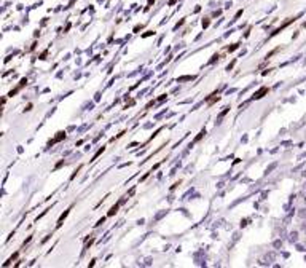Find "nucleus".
Segmentation results:
<instances>
[{
	"label": "nucleus",
	"mask_w": 306,
	"mask_h": 268,
	"mask_svg": "<svg viewBox=\"0 0 306 268\" xmlns=\"http://www.w3.org/2000/svg\"><path fill=\"white\" fill-rule=\"evenodd\" d=\"M266 93H268V88H266V86H263V88H260V89L257 91V93L253 94V99H262Z\"/></svg>",
	"instance_id": "1"
},
{
	"label": "nucleus",
	"mask_w": 306,
	"mask_h": 268,
	"mask_svg": "<svg viewBox=\"0 0 306 268\" xmlns=\"http://www.w3.org/2000/svg\"><path fill=\"white\" fill-rule=\"evenodd\" d=\"M62 139H66V133H58V136L53 139V140H49V145H53V144H56V142H59V140H62Z\"/></svg>",
	"instance_id": "2"
},
{
	"label": "nucleus",
	"mask_w": 306,
	"mask_h": 268,
	"mask_svg": "<svg viewBox=\"0 0 306 268\" xmlns=\"http://www.w3.org/2000/svg\"><path fill=\"white\" fill-rule=\"evenodd\" d=\"M120 206H121L120 203H118V204H115V206H112V207H110V211H108V214H107V215H108V217H110V215H115V214H116V211H118V207H120Z\"/></svg>",
	"instance_id": "3"
},
{
	"label": "nucleus",
	"mask_w": 306,
	"mask_h": 268,
	"mask_svg": "<svg viewBox=\"0 0 306 268\" xmlns=\"http://www.w3.org/2000/svg\"><path fill=\"white\" fill-rule=\"evenodd\" d=\"M190 80H195V77L193 75H186V77H180V78H179V83H180V81H190Z\"/></svg>",
	"instance_id": "4"
},
{
	"label": "nucleus",
	"mask_w": 306,
	"mask_h": 268,
	"mask_svg": "<svg viewBox=\"0 0 306 268\" xmlns=\"http://www.w3.org/2000/svg\"><path fill=\"white\" fill-rule=\"evenodd\" d=\"M266 260H268V263H271V262H273V260L276 259V254L274 252H270V254H266V257H265Z\"/></svg>",
	"instance_id": "5"
},
{
	"label": "nucleus",
	"mask_w": 306,
	"mask_h": 268,
	"mask_svg": "<svg viewBox=\"0 0 306 268\" xmlns=\"http://www.w3.org/2000/svg\"><path fill=\"white\" fill-rule=\"evenodd\" d=\"M69 211H70V209H69ZM69 211H66V212H64V214H62V215H61V217H59V222H58V227H61V225H62V222H64V219H66L67 215H69Z\"/></svg>",
	"instance_id": "6"
},
{
	"label": "nucleus",
	"mask_w": 306,
	"mask_h": 268,
	"mask_svg": "<svg viewBox=\"0 0 306 268\" xmlns=\"http://www.w3.org/2000/svg\"><path fill=\"white\" fill-rule=\"evenodd\" d=\"M204 134H206V131H204V129H203V131H201V133H199V134H198V136H196V137H195V140H193V144H196V142H199L201 139H203V136H204Z\"/></svg>",
	"instance_id": "7"
},
{
	"label": "nucleus",
	"mask_w": 306,
	"mask_h": 268,
	"mask_svg": "<svg viewBox=\"0 0 306 268\" xmlns=\"http://www.w3.org/2000/svg\"><path fill=\"white\" fill-rule=\"evenodd\" d=\"M297 239H298V233H290V241L292 243H297Z\"/></svg>",
	"instance_id": "8"
},
{
	"label": "nucleus",
	"mask_w": 306,
	"mask_h": 268,
	"mask_svg": "<svg viewBox=\"0 0 306 268\" xmlns=\"http://www.w3.org/2000/svg\"><path fill=\"white\" fill-rule=\"evenodd\" d=\"M104 150H105V147H102V148H99V150H97V153H96V155H94V156H93V161H94V160H96V158H97V156H99V155H102V152H104Z\"/></svg>",
	"instance_id": "9"
},
{
	"label": "nucleus",
	"mask_w": 306,
	"mask_h": 268,
	"mask_svg": "<svg viewBox=\"0 0 306 268\" xmlns=\"http://www.w3.org/2000/svg\"><path fill=\"white\" fill-rule=\"evenodd\" d=\"M298 215H300L301 219H305V217H306V209H301L300 212H298Z\"/></svg>",
	"instance_id": "10"
},
{
	"label": "nucleus",
	"mask_w": 306,
	"mask_h": 268,
	"mask_svg": "<svg viewBox=\"0 0 306 268\" xmlns=\"http://www.w3.org/2000/svg\"><path fill=\"white\" fill-rule=\"evenodd\" d=\"M104 222H105V217H102V219H99V222L96 223V225H101V223H104Z\"/></svg>",
	"instance_id": "11"
},
{
	"label": "nucleus",
	"mask_w": 306,
	"mask_h": 268,
	"mask_svg": "<svg viewBox=\"0 0 306 268\" xmlns=\"http://www.w3.org/2000/svg\"><path fill=\"white\" fill-rule=\"evenodd\" d=\"M16 257H18V254H13V255H11V259H10V260H8V262H13V260H14V259H16Z\"/></svg>",
	"instance_id": "12"
}]
</instances>
